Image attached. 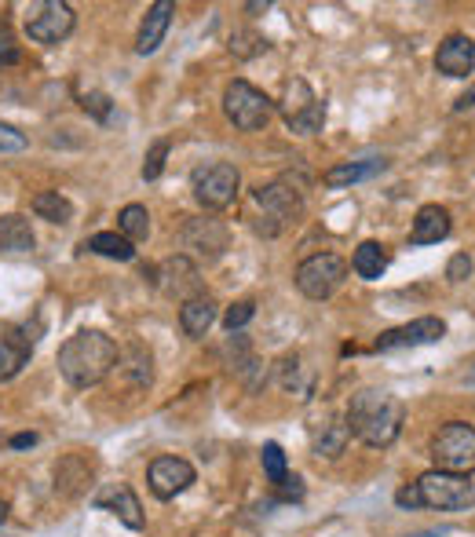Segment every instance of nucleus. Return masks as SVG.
<instances>
[{"label": "nucleus", "instance_id": "nucleus-31", "mask_svg": "<svg viewBox=\"0 0 475 537\" xmlns=\"http://www.w3.org/2000/svg\"><path fill=\"white\" fill-rule=\"evenodd\" d=\"M81 106H85V110L95 117V121H99V125H106V121H110V114H114V103H110V95H106V92L81 95Z\"/></svg>", "mask_w": 475, "mask_h": 537}, {"label": "nucleus", "instance_id": "nucleus-26", "mask_svg": "<svg viewBox=\"0 0 475 537\" xmlns=\"http://www.w3.org/2000/svg\"><path fill=\"white\" fill-rule=\"evenodd\" d=\"M117 227H121V234H125L128 242H143L150 234V212L143 205H125L121 216H117Z\"/></svg>", "mask_w": 475, "mask_h": 537}, {"label": "nucleus", "instance_id": "nucleus-35", "mask_svg": "<svg viewBox=\"0 0 475 537\" xmlns=\"http://www.w3.org/2000/svg\"><path fill=\"white\" fill-rule=\"evenodd\" d=\"M26 446H37V435L33 432H22L11 439V450H26Z\"/></svg>", "mask_w": 475, "mask_h": 537}, {"label": "nucleus", "instance_id": "nucleus-33", "mask_svg": "<svg viewBox=\"0 0 475 537\" xmlns=\"http://www.w3.org/2000/svg\"><path fill=\"white\" fill-rule=\"evenodd\" d=\"M26 143H30L26 132H19L15 125H4V121H0V150H26Z\"/></svg>", "mask_w": 475, "mask_h": 537}, {"label": "nucleus", "instance_id": "nucleus-1", "mask_svg": "<svg viewBox=\"0 0 475 537\" xmlns=\"http://www.w3.org/2000/svg\"><path fill=\"white\" fill-rule=\"evenodd\" d=\"M402 417L406 413H402V402L395 395H388V391L380 388H362L351 395L348 421L344 424H348V432L355 439H362L373 450H384V446H391L399 439Z\"/></svg>", "mask_w": 475, "mask_h": 537}, {"label": "nucleus", "instance_id": "nucleus-27", "mask_svg": "<svg viewBox=\"0 0 475 537\" xmlns=\"http://www.w3.org/2000/svg\"><path fill=\"white\" fill-rule=\"evenodd\" d=\"M318 95L311 92V85H307L304 77H293L289 85H285V103H282V114L285 117H293V114H300L304 106H311L315 103Z\"/></svg>", "mask_w": 475, "mask_h": 537}, {"label": "nucleus", "instance_id": "nucleus-17", "mask_svg": "<svg viewBox=\"0 0 475 537\" xmlns=\"http://www.w3.org/2000/svg\"><path fill=\"white\" fill-rule=\"evenodd\" d=\"M450 212L443 205H421L417 216H413L410 227V245H439L450 234Z\"/></svg>", "mask_w": 475, "mask_h": 537}, {"label": "nucleus", "instance_id": "nucleus-14", "mask_svg": "<svg viewBox=\"0 0 475 537\" xmlns=\"http://www.w3.org/2000/svg\"><path fill=\"white\" fill-rule=\"evenodd\" d=\"M95 508H103V512H114L128 530H143V508H139V497L128 490L125 483H114V486H103L99 494H95Z\"/></svg>", "mask_w": 475, "mask_h": 537}, {"label": "nucleus", "instance_id": "nucleus-37", "mask_svg": "<svg viewBox=\"0 0 475 537\" xmlns=\"http://www.w3.org/2000/svg\"><path fill=\"white\" fill-rule=\"evenodd\" d=\"M472 106H475V88H472V92L461 95V99H457L454 110H457V114H461V110H472Z\"/></svg>", "mask_w": 475, "mask_h": 537}, {"label": "nucleus", "instance_id": "nucleus-9", "mask_svg": "<svg viewBox=\"0 0 475 537\" xmlns=\"http://www.w3.org/2000/svg\"><path fill=\"white\" fill-rule=\"evenodd\" d=\"M74 30V8L66 0H44L26 15V33L37 44H59Z\"/></svg>", "mask_w": 475, "mask_h": 537}, {"label": "nucleus", "instance_id": "nucleus-29", "mask_svg": "<svg viewBox=\"0 0 475 537\" xmlns=\"http://www.w3.org/2000/svg\"><path fill=\"white\" fill-rule=\"evenodd\" d=\"M260 461H264V472H267V479H271V483H285V453H282V446L278 443H267L264 446V453H260Z\"/></svg>", "mask_w": 475, "mask_h": 537}, {"label": "nucleus", "instance_id": "nucleus-16", "mask_svg": "<svg viewBox=\"0 0 475 537\" xmlns=\"http://www.w3.org/2000/svg\"><path fill=\"white\" fill-rule=\"evenodd\" d=\"M172 15H176V4L169 0H158V4H150L147 15H143V26H139V37H136V52L139 55H154L165 41V33L172 26Z\"/></svg>", "mask_w": 475, "mask_h": 537}, {"label": "nucleus", "instance_id": "nucleus-13", "mask_svg": "<svg viewBox=\"0 0 475 537\" xmlns=\"http://www.w3.org/2000/svg\"><path fill=\"white\" fill-rule=\"evenodd\" d=\"M435 70L443 77H468L475 70V41L465 37V33H450L443 44H439V52H435Z\"/></svg>", "mask_w": 475, "mask_h": 537}, {"label": "nucleus", "instance_id": "nucleus-8", "mask_svg": "<svg viewBox=\"0 0 475 537\" xmlns=\"http://www.w3.org/2000/svg\"><path fill=\"white\" fill-rule=\"evenodd\" d=\"M344 278H348V264L337 253H315L296 267V289L307 300H329L344 285Z\"/></svg>", "mask_w": 475, "mask_h": 537}, {"label": "nucleus", "instance_id": "nucleus-6", "mask_svg": "<svg viewBox=\"0 0 475 537\" xmlns=\"http://www.w3.org/2000/svg\"><path fill=\"white\" fill-rule=\"evenodd\" d=\"M223 114L242 132H260L275 114V103L249 81H231L227 92H223Z\"/></svg>", "mask_w": 475, "mask_h": 537}, {"label": "nucleus", "instance_id": "nucleus-7", "mask_svg": "<svg viewBox=\"0 0 475 537\" xmlns=\"http://www.w3.org/2000/svg\"><path fill=\"white\" fill-rule=\"evenodd\" d=\"M190 187H194V198H198L205 209L223 212L227 205H234V198H238L242 176H238V169H234L231 161H212V165L194 169Z\"/></svg>", "mask_w": 475, "mask_h": 537}, {"label": "nucleus", "instance_id": "nucleus-30", "mask_svg": "<svg viewBox=\"0 0 475 537\" xmlns=\"http://www.w3.org/2000/svg\"><path fill=\"white\" fill-rule=\"evenodd\" d=\"M165 158H169V139H154V147L147 150V161H143V179H158Z\"/></svg>", "mask_w": 475, "mask_h": 537}, {"label": "nucleus", "instance_id": "nucleus-10", "mask_svg": "<svg viewBox=\"0 0 475 537\" xmlns=\"http://www.w3.org/2000/svg\"><path fill=\"white\" fill-rule=\"evenodd\" d=\"M231 245V231L223 220H212V216H201V220L183 223V249H187L194 260H220Z\"/></svg>", "mask_w": 475, "mask_h": 537}, {"label": "nucleus", "instance_id": "nucleus-23", "mask_svg": "<svg viewBox=\"0 0 475 537\" xmlns=\"http://www.w3.org/2000/svg\"><path fill=\"white\" fill-rule=\"evenodd\" d=\"M33 212L48 223H70L74 220V205H70V198H63L59 190H41V194L33 198Z\"/></svg>", "mask_w": 475, "mask_h": 537}, {"label": "nucleus", "instance_id": "nucleus-39", "mask_svg": "<svg viewBox=\"0 0 475 537\" xmlns=\"http://www.w3.org/2000/svg\"><path fill=\"white\" fill-rule=\"evenodd\" d=\"M468 380H472V384H475V362H472V366H468Z\"/></svg>", "mask_w": 475, "mask_h": 537}, {"label": "nucleus", "instance_id": "nucleus-25", "mask_svg": "<svg viewBox=\"0 0 475 537\" xmlns=\"http://www.w3.org/2000/svg\"><path fill=\"white\" fill-rule=\"evenodd\" d=\"M348 439H351V432H348V424L344 421H329L326 428H322V435L315 439V453L318 457H340L344 453V446H348Z\"/></svg>", "mask_w": 475, "mask_h": 537}, {"label": "nucleus", "instance_id": "nucleus-5", "mask_svg": "<svg viewBox=\"0 0 475 537\" xmlns=\"http://www.w3.org/2000/svg\"><path fill=\"white\" fill-rule=\"evenodd\" d=\"M417 497L421 508H439V512H465L475 505V486L468 483V475H450V472H424L417 479Z\"/></svg>", "mask_w": 475, "mask_h": 537}, {"label": "nucleus", "instance_id": "nucleus-2", "mask_svg": "<svg viewBox=\"0 0 475 537\" xmlns=\"http://www.w3.org/2000/svg\"><path fill=\"white\" fill-rule=\"evenodd\" d=\"M117 358H121V351H117V344L106 333L81 329V333H74L59 348V373L74 388H92V384H99V380H106L114 373Z\"/></svg>", "mask_w": 475, "mask_h": 537}, {"label": "nucleus", "instance_id": "nucleus-38", "mask_svg": "<svg viewBox=\"0 0 475 537\" xmlns=\"http://www.w3.org/2000/svg\"><path fill=\"white\" fill-rule=\"evenodd\" d=\"M4 519H8V505H4V501H0V523H4Z\"/></svg>", "mask_w": 475, "mask_h": 537}, {"label": "nucleus", "instance_id": "nucleus-36", "mask_svg": "<svg viewBox=\"0 0 475 537\" xmlns=\"http://www.w3.org/2000/svg\"><path fill=\"white\" fill-rule=\"evenodd\" d=\"M8 63H19V52L11 48V41L0 44V66H8Z\"/></svg>", "mask_w": 475, "mask_h": 537}, {"label": "nucleus", "instance_id": "nucleus-15", "mask_svg": "<svg viewBox=\"0 0 475 537\" xmlns=\"http://www.w3.org/2000/svg\"><path fill=\"white\" fill-rule=\"evenodd\" d=\"M30 355H33V337H26V329L0 326V384L19 377V369L30 362Z\"/></svg>", "mask_w": 475, "mask_h": 537}, {"label": "nucleus", "instance_id": "nucleus-3", "mask_svg": "<svg viewBox=\"0 0 475 537\" xmlns=\"http://www.w3.org/2000/svg\"><path fill=\"white\" fill-rule=\"evenodd\" d=\"M253 201H256V209H260L253 227H256V234H264V238H278V234H282L289 223L300 220V212H304L300 190L289 187V183H267V187H256Z\"/></svg>", "mask_w": 475, "mask_h": 537}, {"label": "nucleus", "instance_id": "nucleus-22", "mask_svg": "<svg viewBox=\"0 0 475 537\" xmlns=\"http://www.w3.org/2000/svg\"><path fill=\"white\" fill-rule=\"evenodd\" d=\"M351 267H355V274H359V278H366V282H377L380 274L388 271V253H384V245H380V242H362L359 249H355V260H351Z\"/></svg>", "mask_w": 475, "mask_h": 537}, {"label": "nucleus", "instance_id": "nucleus-11", "mask_svg": "<svg viewBox=\"0 0 475 537\" xmlns=\"http://www.w3.org/2000/svg\"><path fill=\"white\" fill-rule=\"evenodd\" d=\"M446 337V322L435 315H424L410 326H399V329H388V333H380L377 351H402V348H421V344H439Z\"/></svg>", "mask_w": 475, "mask_h": 537}, {"label": "nucleus", "instance_id": "nucleus-28", "mask_svg": "<svg viewBox=\"0 0 475 537\" xmlns=\"http://www.w3.org/2000/svg\"><path fill=\"white\" fill-rule=\"evenodd\" d=\"M264 48H267V41L260 33H253V30L231 33V52L238 55V59H253V55H260Z\"/></svg>", "mask_w": 475, "mask_h": 537}, {"label": "nucleus", "instance_id": "nucleus-21", "mask_svg": "<svg viewBox=\"0 0 475 537\" xmlns=\"http://www.w3.org/2000/svg\"><path fill=\"white\" fill-rule=\"evenodd\" d=\"M85 249H88V253H95V256H106V260H132V256H136V245L128 242L125 234H117V231L92 234V238L85 242Z\"/></svg>", "mask_w": 475, "mask_h": 537}, {"label": "nucleus", "instance_id": "nucleus-19", "mask_svg": "<svg viewBox=\"0 0 475 537\" xmlns=\"http://www.w3.org/2000/svg\"><path fill=\"white\" fill-rule=\"evenodd\" d=\"M388 169V161L384 158H366V161H344V165H333V169L322 176V183L333 190L340 187H351V183H366V179L380 176V172Z\"/></svg>", "mask_w": 475, "mask_h": 537}, {"label": "nucleus", "instance_id": "nucleus-4", "mask_svg": "<svg viewBox=\"0 0 475 537\" xmlns=\"http://www.w3.org/2000/svg\"><path fill=\"white\" fill-rule=\"evenodd\" d=\"M432 461L439 472L472 475L475 472V428L465 421H450L432 439Z\"/></svg>", "mask_w": 475, "mask_h": 537}, {"label": "nucleus", "instance_id": "nucleus-12", "mask_svg": "<svg viewBox=\"0 0 475 537\" xmlns=\"http://www.w3.org/2000/svg\"><path fill=\"white\" fill-rule=\"evenodd\" d=\"M147 483H150V490H154V497L172 501V497L183 494V490L194 483V464L183 461V457H158V461H150V468H147Z\"/></svg>", "mask_w": 475, "mask_h": 537}, {"label": "nucleus", "instance_id": "nucleus-32", "mask_svg": "<svg viewBox=\"0 0 475 537\" xmlns=\"http://www.w3.org/2000/svg\"><path fill=\"white\" fill-rule=\"evenodd\" d=\"M253 315H256L253 300H238V304L227 307V315H223V326H227V329H231V333H234V329H242Z\"/></svg>", "mask_w": 475, "mask_h": 537}, {"label": "nucleus", "instance_id": "nucleus-34", "mask_svg": "<svg viewBox=\"0 0 475 537\" xmlns=\"http://www.w3.org/2000/svg\"><path fill=\"white\" fill-rule=\"evenodd\" d=\"M468 274H472V260H468V253H457L454 260H450V267H446V278H450V282H465Z\"/></svg>", "mask_w": 475, "mask_h": 537}, {"label": "nucleus", "instance_id": "nucleus-40", "mask_svg": "<svg viewBox=\"0 0 475 537\" xmlns=\"http://www.w3.org/2000/svg\"><path fill=\"white\" fill-rule=\"evenodd\" d=\"M413 537H439V534H413Z\"/></svg>", "mask_w": 475, "mask_h": 537}, {"label": "nucleus", "instance_id": "nucleus-24", "mask_svg": "<svg viewBox=\"0 0 475 537\" xmlns=\"http://www.w3.org/2000/svg\"><path fill=\"white\" fill-rule=\"evenodd\" d=\"M285 125H289V132H296V136H318V132H322V125H326V103H322V99H315V103L304 106L300 114L285 117Z\"/></svg>", "mask_w": 475, "mask_h": 537}, {"label": "nucleus", "instance_id": "nucleus-20", "mask_svg": "<svg viewBox=\"0 0 475 537\" xmlns=\"http://www.w3.org/2000/svg\"><path fill=\"white\" fill-rule=\"evenodd\" d=\"M33 245H37V234H33L30 220L22 212L0 216V249L4 253H30Z\"/></svg>", "mask_w": 475, "mask_h": 537}, {"label": "nucleus", "instance_id": "nucleus-18", "mask_svg": "<svg viewBox=\"0 0 475 537\" xmlns=\"http://www.w3.org/2000/svg\"><path fill=\"white\" fill-rule=\"evenodd\" d=\"M212 322H216V300H212V296L198 293V296H190V300H183L180 326L187 337H194V340L205 337V333L212 329Z\"/></svg>", "mask_w": 475, "mask_h": 537}]
</instances>
